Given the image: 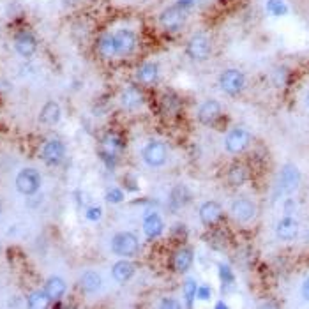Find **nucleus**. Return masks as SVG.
Here are the masks:
<instances>
[{
    "label": "nucleus",
    "mask_w": 309,
    "mask_h": 309,
    "mask_svg": "<svg viewBox=\"0 0 309 309\" xmlns=\"http://www.w3.org/2000/svg\"><path fill=\"white\" fill-rule=\"evenodd\" d=\"M42 179L41 173L36 168H23L18 172L14 185H16V191L23 196H34L41 189Z\"/></svg>",
    "instance_id": "nucleus-8"
},
{
    "label": "nucleus",
    "mask_w": 309,
    "mask_h": 309,
    "mask_svg": "<svg viewBox=\"0 0 309 309\" xmlns=\"http://www.w3.org/2000/svg\"><path fill=\"white\" fill-rule=\"evenodd\" d=\"M189 202H191V200H189V191H187V187H184V185H177V187L170 193V205L180 208V207L187 205Z\"/></svg>",
    "instance_id": "nucleus-27"
},
{
    "label": "nucleus",
    "mask_w": 309,
    "mask_h": 309,
    "mask_svg": "<svg viewBox=\"0 0 309 309\" xmlns=\"http://www.w3.org/2000/svg\"><path fill=\"white\" fill-rule=\"evenodd\" d=\"M147 103L144 87L138 83H126L118 94V104L124 111H138Z\"/></svg>",
    "instance_id": "nucleus-5"
},
{
    "label": "nucleus",
    "mask_w": 309,
    "mask_h": 309,
    "mask_svg": "<svg viewBox=\"0 0 309 309\" xmlns=\"http://www.w3.org/2000/svg\"><path fill=\"white\" fill-rule=\"evenodd\" d=\"M103 287V277L96 270H85L80 277V288L85 293H98Z\"/></svg>",
    "instance_id": "nucleus-25"
},
{
    "label": "nucleus",
    "mask_w": 309,
    "mask_h": 309,
    "mask_svg": "<svg viewBox=\"0 0 309 309\" xmlns=\"http://www.w3.org/2000/svg\"><path fill=\"white\" fill-rule=\"evenodd\" d=\"M230 212L233 216L235 221H239L241 225H246V223H251L256 216V205H254L253 200L246 198V196H239L231 202Z\"/></svg>",
    "instance_id": "nucleus-10"
},
{
    "label": "nucleus",
    "mask_w": 309,
    "mask_h": 309,
    "mask_svg": "<svg viewBox=\"0 0 309 309\" xmlns=\"http://www.w3.org/2000/svg\"><path fill=\"white\" fill-rule=\"evenodd\" d=\"M300 295H302V299L309 302V277L302 281V284H300Z\"/></svg>",
    "instance_id": "nucleus-37"
},
{
    "label": "nucleus",
    "mask_w": 309,
    "mask_h": 309,
    "mask_svg": "<svg viewBox=\"0 0 309 309\" xmlns=\"http://www.w3.org/2000/svg\"><path fill=\"white\" fill-rule=\"evenodd\" d=\"M196 2H198V0H177V6L180 7V9H184L185 13H189V11L193 9V7L196 6Z\"/></svg>",
    "instance_id": "nucleus-35"
},
{
    "label": "nucleus",
    "mask_w": 309,
    "mask_h": 309,
    "mask_svg": "<svg viewBox=\"0 0 309 309\" xmlns=\"http://www.w3.org/2000/svg\"><path fill=\"white\" fill-rule=\"evenodd\" d=\"M223 216H225V210H223V207L219 205L218 202H214V200H207V202H203L198 208L200 221L208 228L219 225Z\"/></svg>",
    "instance_id": "nucleus-12"
},
{
    "label": "nucleus",
    "mask_w": 309,
    "mask_h": 309,
    "mask_svg": "<svg viewBox=\"0 0 309 309\" xmlns=\"http://www.w3.org/2000/svg\"><path fill=\"white\" fill-rule=\"evenodd\" d=\"M247 179H249V170H247V166L242 163H231L225 170L226 187L239 189L247 182Z\"/></svg>",
    "instance_id": "nucleus-18"
},
{
    "label": "nucleus",
    "mask_w": 309,
    "mask_h": 309,
    "mask_svg": "<svg viewBox=\"0 0 309 309\" xmlns=\"http://www.w3.org/2000/svg\"><path fill=\"white\" fill-rule=\"evenodd\" d=\"M140 239L133 231H118L110 239V249L115 256L133 258L140 253Z\"/></svg>",
    "instance_id": "nucleus-2"
},
{
    "label": "nucleus",
    "mask_w": 309,
    "mask_h": 309,
    "mask_svg": "<svg viewBox=\"0 0 309 309\" xmlns=\"http://www.w3.org/2000/svg\"><path fill=\"white\" fill-rule=\"evenodd\" d=\"M306 106L309 108V90L306 92Z\"/></svg>",
    "instance_id": "nucleus-38"
},
{
    "label": "nucleus",
    "mask_w": 309,
    "mask_h": 309,
    "mask_svg": "<svg viewBox=\"0 0 309 309\" xmlns=\"http://www.w3.org/2000/svg\"><path fill=\"white\" fill-rule=\"evenodd\" d=\"M300 231V225L299 221H297L295 218H292V216H284V218L279 219V223L276 225V235L279 241H293V239H297V235H299Z\"/></svg>",
    "instance_id": "nucleus-20"
},
{
    "label": "nucleus",
    "mask_w": 309,
    "mask_h": 309,
    "mask_svg": "<svg viewBox=\"0 0 309 309\" xmlns=\"http://www.w3.org/2000/svg\"><path fill=\"white\" fill-rule=\"evenodd\" d=\"M218 87L226 96H239L246 88V75L237 67H228L219 73Z\"/></svg>",
    "instance_id": "nucleus-3"
},
{
    "label": "nucleus",
    "mask_w": 309,
    "mask_h": 309,
    "mask_svg": "<svg viewBox=\"0 0 309 309\" xmlns=\"http://www.w3.org/2000/svg\"><path fill=\"white\" fill-rule=\"evenodd\" d=\"M46 292V295H48V299L52 300V302H57V300H60L62 297L65 295V292H67V284H65V281L62 279L59 276H52L46 279L44 283V288H42Z\"/></svg>",
    "instance_id": "nucleus-23"
},
{
    "label": "nucleus",
    "mask_w": 309,
    "mask_h": 309,
    "mask_svg": "<svg viewBox=\"0 0 309 309\" xmlns=\"http://www.w3.org/2000/svg\"><path fill=\"white\" fill-rule=\"evenodd\" d=\"M159 306L161 307H173V309H177V307H180V304L177 302L173 297H163V299H161V302H159Z\"/></svg>",
    "instance_id": "nucleus-36"
},
{
    "label": "nucleus",
    "mask_w": 309,
    "mask_h": 309,
    "mask_svg": "<svg viewBox=\"0 0 309 309\" xmlns=\"http://www.w3.org/2000/svg\"><path fill=\"white\" fill-rule=\"evenodd\" d=\"M115 42V52H117V59H126L131 57L138 48V36L134 30L131 29H118L111 32Z\"/></svg>",
    "instance_id": "nucleus-9"
},
{
    "label": "nucleus",
    "mask_w": 309,
    "mask_h": 309,
    "mask_svg": "<svg viewBox=\"0 0 309 309\" xmlns=\"http://www.w3.org/2000/svg\"><path fill=\"white\" fill-rule=\"evenodd\" d=\"M212 299V288L208 284H198V290H196V300H210Z\"/></svg>",
    "instance_id": "nucleus-34"
},
{
    "label": "nucleus",
    "mask_w": 309,
    "mask_h": 309,
    "mask_svg": "<svg viewBox=\"0 0 309 309\" xmlns=\"http://www.w3.org/2000/svg\"><path fill=\"white\" fill-rule=\"evenodd\" d=\"M193 262H195V251L189 246H182L173 253L172 258V269L175 274H185L189 269L193 267Z\"/></svg>",
    "instance_id": "nucleus-19"
},
{
    "label": "nucleus",
    "mask_w": 309,
    "mask_h": 309,
    "mask_svg": "<svg viewBox=\"0 0 309 309\" xmlns=\"http://www.w3.org/2000/svg\"><path fill=\"white\" fill-rule=\"evenodd\" d=\"M0 216H2V203H0Z\"/></svg>",
    "instance_id": "nucleus-39"
},
{
    "label": "nucleus",
    "mask_w": 309,
    "mask_h": 309,
    "mask_svg": "<svg viewBox=\"0 0 309 309\" xmlns=\"http://www.w3.org/2000/svg\"><path fill=\"white\" fill-rule=\"evenodd\" d=\"M41 157L48 166H59L65 159V145L60 140H57V138L48 140L42 145Z\"/></svg>",
    "instance_id": "nucleus-13"
},
{
    "label": "nucleus",
    "mask_w": 309,
    "mask_h": 309,
    "mask_svg": "<svg viewBox=\"0 0 309 309\" xmlns=\"http://www.w3.org/2000/svg\"><path fill=\"white\" fill-rule=\"evenodd\" d=\"M159 65L156 62H144L136 67L134 71V78H136V83L141 85L144 88L147 87H154L157 82H159Z\"/></svg>",
    "instance_id": "nucleus-14"
},
{
    "label": "nucleus",
    "mask_w": 309,
    "mask_h": 309,
    "mask_svg": "<svg viewBox=\"0 0 309 309\" xmlns=\"http://www.w3.org/2000/svg\"><path fill=\"white\" fill-rule=\"evenodd\" d=\"M62 118V108L59 103L55 101H48L44 103V106L41 108L39 111V121L46 126H57Z\"/></svg>",
    "instance_id": "nucleus-24"
},
{
    "label": "nucleus",
    "mask_w": 309,
    "mask_h": 309,
    "mask_svg": "<svg viewBox=\"0 0 309 309\" xmlns=\"http://www.w3.org/2000/svg\"><path fill=\"white\" fill-rule=\"evenodd\" d=\"M219 277H221V283L225 284H231L235 281V277H233V272H231V269L228 267L226 264H221L219 265Z\"/></svg>",
    "instance_id": "nucleus-32"
},
{
    "label": "nucleus",
    "mask_w": 309,
    "mask_h": 309,
    "mask_svg": "<svg viewBox=\"0 0 309 309\" xmlns=\"http://www.w3.org/2000/svg\"><path fill=\"white\" fill-rule=\"evenodd\" d=\"M251 145V134L246 127L235 126L225 134V140H223V147L228 154L231 156H239V154L246 152L247 147Z\"/></svg>",
    "instance_id": "nucleus-7"
},
{
    "label": "nucleus",
    "mask_w": 309,
    "mask_h": 309,
    "mask_svg": "<svg viewBox=\"0 0 309 309\" xmlns=\"http://www.w3.org/2000/svg\"><path fill=\"white\" fill-rule=\"evenodd\" d=\"M196 290H198V283H196L193 277H187V279L184 281V299L189 307H191L193 302L196 300Z\"/></svg>",
    "instance_id": "nucleus-29"
},
{
    "label": "nucleus",
    "mask_w": 309,
    "mask_h": 309,
    "mask_svg": "<svg viewBox=\"0 0 309 309\" xmlns=\"http://www.w3.org/2000/svg\"><path fill=\"white\" fill-rule=\"evenodd\" d=\"M267 11L272 16H284V14L288 13L287 2H284V0H269Z\"/></svg>",
    "instance_id": "nucleus-30"
},
{
    "label": "nucleus",
    "mask_w": 309,
    "mask_h": 309,
    "mask_svg": "<svg viewBox=\"0 0 309 309\" xmlns=\"http://www.w3.org/2000/svg\"><path fill=\"white\" fill-rule=\"evenodd\" d=\"M184 53L191 62L195 64H202V62H207L212 55V41L207 34L203 32H196L189 37V41L185 42Z\"/></svg>",
    "instance_id": "nucleus-1"
},
{
    "label": "nucleus",
    "mask_w": 309,
    "mask_h": 309,
    "mask_svg": "<svg viewBox=\"0 0 309 309\" xmlns=\"http://www.w3.org/2000/svg\"><path fill=\"white\" fill-rule=\"evenodd\" d=\"M104 200H106L108 203H111V205H118V203H122L124 200H126V195H124V191L121 187H110L106 191Z\"/></svg>",
    "instance_id": "nucleus-31"
},
{
    "label": "nucleus",
    "mask_w": 309,
    "mask_h": 309,
    "mask_svg": "<svg viewBox=\"0 0 309 309\" xmlns=\"http://www.w3.org/2000/svg\"><path fill=\"white\" fill-rule=\"evenodd\" d=\"M96 50H98L99 57H103V59H106V60L117 59V52H115V42H113V36H111V34H103V36L98 39Z\"/></svg>",
    "instance_id": "nucleus-26"
},
{
    "label": "nucleus",
    "mask_w": 309,
    "mask_h": 309,
    "mask_svg": "<svg viewBox=\"0 0 309 309\" xmlns=\"http://www.w3.org/2000/svg\"><path fill=\"white\" fill-rule=\"evenodd\" d=\"M0 251H2V246H0Z\"/></svg>",
    "instance_id": "nucleus-40"
},
{
    "label": "nucleus",
    "mask_w": 309,
    "mask_h": 309,
    "mask_svg": "<svg viewBox=\"0 0 309 309\" xmlns=\"http://www.w3.org/2000/svg\"><path fill=\"white\" fill-rule=\"evenodd\" d=\"M50 302H52V300L48 299L44 290H36V292L29 293V297H27V306L32 309H42L48 306Z\"/></svg>",
    "instance_id": "nucleus-28"
},
{
    "label": "nucleus",
    "mask_w": 309,
    "mask_h": 309,
    "mask_svg": "<svg viewBox=\"0 0 309 309\" xmlns=\"http://www.w3.org/2000/svg\"><path fill=\"white\" fill-rule=\"evenodd\" d=\"M299 182H300V172L293 164H287L281 170L277 187H279V193H292L293 189H297Z\"/></svg>",
    "instance_id": "nucleus-21"
},
{
    "label": "nucleus",
    "mask_w": 309,
    "mask_h": 309,
    "mask_svg": "<svg viewBox=\"0 0 309 309\" xmlns=\"http://www.w3.org/2000/svg\"><path fill=\"white\" fill-rule=\"evenodd\" d=\"M164 221L157 212H149L144 218V233L149 241H156L163 235Z\"/></svg>",
    "instance_id": "nucleus-22"
},
{
    "label": "nucleus",
    "mask_w": 309,
    "mask_h": 309,
    "mask_svg": "<svg viewBox=\"0 0 309 309\" xmlns=\"http://www.w3.org/2000/svg\"><path fill=\"white\" fill-rule=\"evenodd\" d=\"M223 115V108L219 104L218 99L208 98L205 99L196 110V121H198L202 126H214L216 122L221 118Z\"/></svg>",
    "instance_id": "nucleus-11"
},
{
    "label": "nucleus",
    "mask_w": 309,
    "mask_h": 309,
    "mask_svg": "<svg viewBox=\"0 0 309 309\" xmlns=\"http://www.w3.org/2000/svg\"><path fill=\"white\" fill-rule=\"evenodd\" d=\"M185 21H187V13L184 9H180L177 4L163 9L159 13V18H157V23H159V27L166 34L180 32L185 27Z\"/></svg>",
    "instance_id": "nucleus-4"
},
{
    "label": "nucleus",
    "mask_w": 309,
    "mask_h": 309,
    "mask_svg": "<svg viewBox=\"0 0 309 309\" xmlns=\"http://www.w3.org/2000/svg\"><path fill=\"white\" fill-rule=\"evenodd\" d=\"M85 218H87L88 221H92V223L101 221V218H103V208L98 207V205L88 207L87 210H85Z\"/></svg>",
    "instance_id": "nucleus-33"
},
{
    "label": "nucleus",
    "mask_w": 309,
    "mask_h": 309,
    "mask_svg": "<svg viewBox=\"0 0 309 309\" xmlns=\"http://www.w3.org/2000/svg\"><path fill=\"white\" fill-rule=\"evenodd\" d=\"M141 161L152 170L163 168L168 163V147L161 140H150L147 141L141 149Z\"/></svg>",
    "instance_id": "nucleus-6"
},
{
    "label": "nucleus",
    "mask_w": 309,
    "mask_h": 309,
    "mask_svg": "<svg viewBox=\"0 0 309 309\" xmlns=\"http://www.w3.org/2000/svg\"><path fill=\"white\" fill-rule=\"evenodd\" d=\"M14 50L23 59H30L37 52V39L29 30H20L14 36Z\"/></svg>",
    "instance_id": "nucleus-16"
},
{
    "label": "nucleus",
    "mask_w": 309,
    "mask_h": 309,
    "mask_svg": "<svg viewBox=\"0 0 309 309\" xmlns=\"http://www.w3.org/2000/svg\"><path fill=\"white\" fill-rule=\"evenodd\" d=\"M134 276H136V264L131 258H121L111 265V277L118 284H127L129 281H133Z\"/></svg>",
    "instance_id": "nucleus-15"
},
{
    "label": "nucleus",
    "mask_w": 309,
    "mask_h": 309,
    "mask_svg": "<svg viewBox=\"0 0 309 309\" xmlns=\"http://www.w3.org/2000/svg\"><path fill=\"white\" fill-rule=\"evenodd\" d=\"M159 111L166 118H175L182 111V99L175 92L168 90L159 96Z\"/></svg>",
    "instance_id": "nucleus-17"
}]
</instances>
